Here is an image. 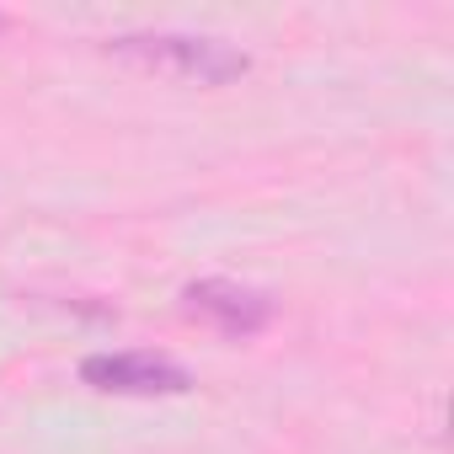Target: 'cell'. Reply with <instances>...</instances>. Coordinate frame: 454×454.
<instances>
[{"label":"cell","instance_id":"1","mask_svg":"<svg viewBox=\"0 0 454 454\" xmlns=\"http://www.w3.org/2000/svg\"><path fill=\"white\" fill-rule=\"evenodd\" d=\"M107 54H118L123 65H139L150 75L198 81V86H224L252 70V59L241 49H231L224 38H198V33H123V38H107Z\"/></svg>","mask_w":454,"mask_h":454},{"label":"cell","instance_id":"2","mask_svg":"<svg viewBox=\"0 0 454 454\" xmlns=\"http://www.w3.org/2000/svg\"><path fill=\"white\" fill-rule=\"evenodd\" d=\"M182 310L198 316L203 326H214L219 337H236V342L241 337H257L278 316V305L262 289L236 284V278H198V284H187L182 289Z\"/></svg>","mask_w":454,"mask_h":454},{"label":"cell","instance_id":"3","mask_svg":"<svg viewBox=\"0 0 454 454\" xmlns=\"http://www.w3.org/2000/svg\"><path fill=\"white\" fill-rule=\"evenodd\" d=\"M81 380L102 395H187L192 374L166 353H91L81 358Z\"/></svg>","mask_w":454,"mask_h":454}]
</instances>
